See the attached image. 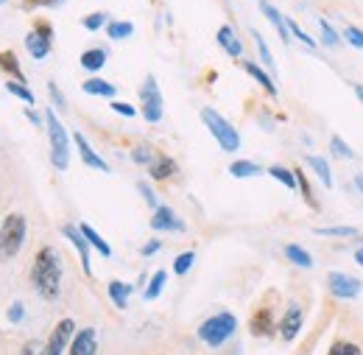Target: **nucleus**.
Returning <instances> with one entry per match:
<instances>
[{
	"mask_svg": "<svg viewBox=\"0 0 363 355\" xmlns=\"http://www.w3.org/2000/svg\"><path fill=\"white\" fill-rule=\"evenodd\" d=\"M137 190H140V196L145 199V204H148V207H154V210L160 207V202H157V193L148 187V182H137Z\"/></svg>",
	"mask_w": 363,
	"mask_h": 355,
	"instance_id": "43",
	"label": "nucleus"
},
{
	"mask_svg": "<svg viewBox=\"0 0 363 355\" xmlns=\"http://www.w3.org/2000/svg\"><path fill=\"white\" fill-rule=\"evenodd\" d=\"M23 316H26V305H23V302H11V308H9V322L17 324V322H23Z\"/></svg>",
	"mask_w": 363,
	"mask_h": 355,
	"instance_id": "46",
	"label": "nucleus"
},
{
	"mask_svg": "<svg viewBox=\"0 0 363 355\" xmlns=\"http://www.w3.org/2000/svg\"><path fill=\"white\" fill-rule=\"evenodd\" d=\"M98 353V330L95 327H82L76 330L67 355H95Z\"/></svg>",
	"mask_w": 363,
	"mask_h": 355,
	"instance_id": "14",
	"label": "nucleus"
},
{
	"mask_svg": "<svg viewBox=\"0 0 363 355\" xmlns=\"http://www.w3.org/2000/svg\"><path fill=\"white\" fill-rule=\"evenodd\" d=\"M355 187L363 193V174H358V177H355Z\"/></svg>",
	"mask_w": 363,
	"mask_h": 355,
	"instance_id": "53",
	"label": "nucleus"
},
{
	"mask_svg": "<svg viewBox=\"0 0 363 355\" xmlns=\"http://www.w3.org/2000/svg\"><path fill=\"white\" fill-rule=\"evenodd\" d=\"M177 174H179V165H177V160L168 157V154H157L154 163L148 165V177L154 179V182H165V179L177 177Z\"/></svg>",
	"mask_w": 363,
	"mask_h": 355,
	"instance_id": "16",
	"label": "nucleus"
},
{
	"mask_svg": "<svg viewBox=\"0 0 363 355\" xmlns=\"http://www.w3.org/2000/svg\"><path fill=\"white\" fill-rule=\"evenodd\" d=\"M294 174H296V190L302 193V199L308 202V207H311V210H318L321 204L316 202V193H313L311 182H308V177H305V171H302V168H294Z\"/></svg>",
	"mask_w": 363,
	"mask_h": 355,
	"instance_id": "29",
	"label": "nucleus"
},
{
	"mask_svg": "<svg viewBox=\"0 0 363 355\" xmlns=\"http://www.w3.org/2000/svg\"><path fill=\"white\" fill-rule=\"evenodd\" d=\"M302 324H305V311H302V305L291 302V305L282 311V319H279L277 330H279L282 342H294V339L302 333Z\"/></svg>",
	"mask_w": 363,
	"mask_h": 355,
	"instance_id": "10",
	"label": "nucleus"
},
{
	"mask_svg": "<svg viewBox=\"0 0 363 355\" xmlns=\"http://www.w3.org/2000/svg\"><path fill=\"white\" fill-rule=\"evenodd\" d=\"M23 241H26V216L11 213L0 224V261H11L23 249Z\"/></svg>",
	"mask_w": 363,
	"mask_h": 355,
	"instance_id": "5",
	"label": "nucleus"
},
{
	"mask_svg": "<svg viewBox=\"0 0 363 355\" xmlns=\"http://www.w3.org/2000/svg\"><path fill=\"white\" fill-rule=\"evenodd\" d=\"M62 235L76 246V252H79V258H82V268H84V274H92V266H90V244H87V238H84V232L79 229V226H73V224H65L62 226Z\"/></svg>",
	"mask_w": 363,
	"mask_h": 355,
	"instance_id": "13",
	"label": "nucleus"
},
{
	"mask_svg": "<svg viewBox=\"0 0 363 355\" xmlns=\"http://www.w3.org/2000/svg\"><path fill=\"white\" fill-rule=\"evenodd\" d=\"M260 11L266 14V20H269L274 28H277L279 40H282L285 45L291 43V31H288V17H282V11H279V9H274L269 0H260Z\"/></svg>",
	"mask_w": 363,
	"mask_h": 355,
	"instance_id": "17",
	"label": "nucleus"
},
{
	"mask_svg": "<svg viewBox=\"0 0 363 355\" xmlns=\"http://www.w3.org/2000/svg\"><path fill=\"white\" fill-rule=\"evenodd\" d=\"M327 291L335 300H355V297H361L363 283L358 277L347 274V271H330L327 274Z\"/></svg>",
	"mask_w": 363,
	"mask_h": 355,
	"instance_id": "7",
	"label": "nucleus"
},
{
	"mask_svg": "<svg viewBox=\"0 0 363 355\" xmlns=\"http://www.w3.org/2000/svg\"><path fill=\"white\" fill-rule=\"evenodd\" d=\"M240 67H243V70H246V73H249L260 87L266 89L272 98H277V84H274V79L263 70V67H260V65H257V62H240Z\"/></svg>",
	"mask_w": 363,
	"mask_h": 355,
	"instance_id": "21",
	"label": "nucleus"
},
{
	"mask_svg": "<svg viewBox=\"0 0 363 355\" xmlns=\"http://www.w3.org/2000/svg\"><path fill=\"white\" fill-rule=\"evenodd\" d=\"M352 87H355V95L361 98V104H363V84H352Z\"/></svg>",
	"mask_w": 363,
	"mask_h": 355,
	"instance_id": "52",
	"label": "nucleus"
},
{
	"mask_svg": "<svg viewBox=\"0 0 363 355\" xmlns=\"http://www.w3.org/2000/svg\"><path fill=\"white\" fill-rule=\"evenodd\" d=\"M20 355H45V344H40V342H26Z\"/></svg>",
	"mask_w": 363,
	"mask_h": 355,
	"instance_id": "48",
	"label": "nucleus"
},
{
	"mask_svg": "<svg viewBox=\"0 0 363 355\" xmlns=\"http://www.w3.org/2000/svg\"><path fill=\"white\" fill-rule=\"evenodd\" d=\"M316 235L321 238H361L358 226H316Z\"/></svg>",
	"mask_w": 363,
	"mask_h": 355,
	"instance_id": "31",
	"label": "nucleus"
},
{
	"mask_svg": "<svg viewBox=\"0 0 363 355\" xmlns=\"http://www.w3.org/2000/svg\"><path fill=\"white\" fill-rule=\"evenodd\" d=\"M252 37H255V45H257V53H260V59H263V67L266 70H277V62H274V56H272V50H269V43L263 40V34L260 31H255L252 28Z\"/></svg>",
	"mask_w": 363,
	"mask_h": 355,
	"instance_id": "32",
	"label": "nucleus"
},
{
	"mask_svg": "<svg viewBox=\"0 0 363 355\" xmlns=\"http://www.w3.org/2000/svg\"><path fill=\"white\" fill-rule=\"evenodd\" d=\"M0 70H6L14 82H23V84H26V73H23V67H20L17 56H14V50H3V53H0Z\"/></svg>",
	"mask_w": 363,
	"mask_h": 355,
	"instance_id": "26",
	"label": "nucleus"
},
{
	"mask_svg": "<svg viewBox=\"0 0 363 355\" xmlns=\"http://www.w3.org/2000/svg\"><path fill=\"white\" fill-rule=\"evenodd\" d=\"M82 89H84L87 95H98V98H115V92H118V87H115L112 82H106V79H98V76L87 79V82L82 84Z\"/></svg>",
	"mask_w": 363,
	"mask_h": 355,
	"instance_id": "23",
	"label": "nucleus"
},
{
	"mask_svg": "<svg viewBox=\"0 0 363 355\" xmlns=\"http://www.w3.org/2000/svg\"><path fill=\"white\" fill-rule=\"evenodd\" d=\"M106 59H109V53H106L104 48H87V50L79 56V65H82L84 70H90V73H98V70L106 65Z\"/></svg>",
	"mask_w": 363,
	"mask_h": 355,
	"instance_id": "22",
	"label": "nucleus"
},
{
	"mask_svg": "<svg viewBox=\"0 0 363 355\" xmlns=\"http://www.w3.org/2000/svg\"><path fill=\"white\" fill-rule=\"evenodd\" d=\"M106 20H109V17H106L104 11H92V14H87V17L82 20V26H84L87 31H101L104 26H109Z\"/></svg>",
	"mask_w": 363,
	"mask_h": 355,
	"instance_id": "41",
	"label": "nucleus"
},
{
	"mask_svg": "<svg viewBox=\"0 0 363 355\" xmlns=\"http://www.w3.org/2000/svg\"><path fill=\"white\" fill-rule=\"evenodd\" d=\"M151 229H154V232H184L187 224L182 222L168 204H160V207L154 210V216H151Z\"/></svg>",
	"mask_w": 363,
	"mask_h": 355,
	"instance_id": "11",
	"label": "nucleus"
},
{
	"mask_svg": "<svg viewBox=\"0 0 363 355\" xmlns=\"http://www.w3.org/2000/svg\"><path fill=\"white\" fill-rule=\"evenodd\" d=\"M249 330L255 333V336H272L274 330H277V324H274V311L269 305H260L257 311L252 313V319H249Z\"/></svg>",
	"mask_w": 363,
	"mask_h": 355,
	"instance_id": "15",
	"label": "nucleus"
},
{
	"mask_svg": "<svg viewBox=\"0 0 363 355\" xmlns=\"http://www.w3.org/2000/svg\"><path fill=\"white\" fill-rule=\"evenodd\" d=\"M0 224H3V222H0Z\"/></svg>",
	"mask_w": 363,
	"mask_h": 355,
	"instance_id": "55",
	"label": "nucleus"
},
{
	"mask_svg": "<svg viewBox=\"0 0 363 355\" xmlns=\"http://www.w3.org/2000/svg\"><path fill=\"white\" fill-rule=\"evenodd\" d=\"M305 165L321 179V185L330 190L333 187V171H330V163H327V157H318V154H305Z\"/></svg>",
	"mask_w": 363,
	"mask_h": 355,
	"instance_id": "20",
	"label": "nucleus"
},
{
	"mask_svg": "<svg viewBox=\"0 0 363 355\" xmlns=\"http://www.w3.org/2000/svg\"><path fill=\"white\" fill-rule=\"evenodd\" d=\"M48 95H50V101L59 106V109H65L67 106V98H65V92L56 87V82H48Z\"/></svg>",
	"mask_w": 363,
	"mask_h": 355,
	"instance_id": "44",
	"label": "nucleus"
},
{
	"mask_svg": "<svg viewBox=\"0 0 363 355\" xmlns=\"http://www.w3.org/2000/svg\"><path fill=\"white\" fill-rule=\"evenodd\" d=\"M26 48H28L31 59H45L53 48V28L48 23H37L26 37Z\"/></svg>",
	"mask_w": 363,
	"mask_h": 355,
	"instance_id": "9",
	"label": "nucleus"
},
{
	"mask_svg": "<svg viewBox=\"0 0 363 355\" xmlns=\"http://www.w3.org/2000/svg\"><path fill=\"white\" fill-rule=\"evenodd\" d=\"M288 31H291V37H296L299 43H305L308 48H318L316 40H313V37H311L305 28H299V23H296V20H291V17H288Z\"/></svg>",
	"mask_w": 363,
	"mask_h": 355,
	"instance_id": "39",
	"label": "nucleus"
},
{
	"mask_svg": "<svg viewBox=\"0 0 363 355\" xmlns=\"http://www.w3.org/2000/svg\"><path fill=\"white\" fill-rule=\"evenodd\" d=\"M165 283H168V271L165 268H160V271H154L151 274V280H148V285H145V291H143V300H157L160 294H162V288H165Z\"/></svg>",
	"mask_w": 363,
	"mask_h": 355,
	"instance_id": "28",
	"label": "nucleus"
},
{
	"mask_svg": "<svg viewBox=\"0 0 363 355\" xmlns=\"http://www.w3.org/2000/svg\"><path fill=\"white\" fill-rule=\"evenodd\" d=\"M201 124L210 129V134L216 137V143L221 146V151H227V154H235L238 148H240V134L238 129L229 124L224 115H218L216 109H210V106H204L201 112Z\"/></svg>",
	"mask_w": 363,
	"mask_h": 355,
	"instance_id": "4",
	"label": "nucleus"
},
{
	"mask_svg": "<svg viewBox=\"0 0 363 355\" xmlns=\"http://www.w3.org/2000/svg\"><path fill=\"white\" fill-rule=\"evenodd\" d=\"M115 115H123V118H135L137 109L132 104H126V101H112V106H109Z\"/></svg>",
	"mask_w": 363,
	"mask_h": 355,
	"instance_id": "45",
	"label": "nucleus"
},
{
	"mask_svg": "<svg viewBox=\"0 0 363 355\" xmlns=\"http://www.w3.org/2000/svg\"><path fill=\"white\" fill-rule=\"evenodd\" d=\"M31 285L43 300H59L62 294V258L53 246H43L31 263Z\"/></svg>",
	"mask_w": 363,
	"mask_h": 355,
	"instance_id": "1",
	"label": "nucleus"
},
{
	"mask_svg": "<svg viewBox=\"0 0 363 355\" xmlns=\"http://www.w3.org/2000/svg\"><path fill=\"white\" fill-rule=\"evenodd\" d=\"M269 174H272L277 182H282L288 190H296V174H294L291 168H285V165H272Z\"/></svg>",
	"mask_w": 363,
	"mask_h": 355,
	"instance_id": "36",
	"label": "nucleus"
},
{
	"mask_svg": "<svg viewBox=\"0 0 363 355\" xmlns=\"http://www.w3.org/2000/svg\"><path fill=\"white\" fill-rule=\"evenodd\" d=\"M160 249H162V241H160V238H151V241L140 249V255H143V258H151V255H157Z\"/></svg>",
	"mask_w": 363,
	"mask_h": 355,
	"instance_id": "47",
	"label": "nucleus"
},
{
	"mask_svg": "<svg viewBox=\"0 0 363 355\" xmlns=\"http://www.w3.org/2000/svg\"><path fill=\"white\" fill-rule=\"evenodd\" d=\"M6 89H9L14 98H20V101H26L28 106H34V92L26 87L23 82H14V79H9V82H6Z\"/></svg>",
	"mask_w": 363,
	"mask_h": 355,
	"instance_id": "37",
	"label": "nucleus"
},
{
	"mask_svg": "<svg viewBox=\"0 0 363 355\" xmlns=\"http://www.w3.org/2000/svg\"><path fill=\"white\" fill-rule=\"evenodd\" d=\"M132 34H135V26H132L129 20H109V26H106V37H109L112 43L129 40Z\"/></svg>",
	"mask_w": 363,
	"mask_h": 355,
	"instance_id": "30",
	"label": "nucleus"
},
{
	"mask_svg": "<svg viewBox=\"0 0 363 355\" xmlns=\"http://www.w3.org/2000/svg\"><path fill=\"white\" fill-rule=\"evenodd\" d=\"M316 23H318V34H321V45H327V48H338V45H341L338 31H335L327 20H316Z\"/></svg>",
	"mask_w": 363,
	"mask_h": 355,
	"instance_id": "35",
	"label": "nucleus"
},
{
	"mask_svg": "<svg viewBox=\"0 0 363 355\" xmlns=\"http://www.w3.org/2000/svg\"><path fill=\"white\" fill-rule=\"evenodd\" d=\"M154 157H157V151L151 146H137L135 151H132V160H135L137 165H145V168L154 163Z\"/></svg>",
	"mask_w": 363,
	"mask_h": 355,
	"instance_id": "40",
	"label": "nucleus"
},
{
	"mask_svg": "<svg viewBox=\"0 0 363 355\" xmlns=\"http://www.w3.org/2000/svg\"><path fill=\"white\" fill-rule=\"evenodd\" d=\"M140 115L148 124H160L165 115V101H162V89L157 84V76H145L140 87Z\"/></svg>",
	"mask_w": 363,
	"mask_h": 355,
	"instance_id": "6",
	"label": "nucleus"
},
{
	"mask_svg": "<svg viewBox=\"0 0 363 355\" xmlns=\"http://www.w3.org/2000/svg\"><path fill=\"white\" fill-rule=\"evenodd\" d=\"M238 333V316L229 311H221L216 313V316H210V319H204L201 324H199V330H196V336L207 344V347H224L229 339Z\"/></svg>",
	"mask_w": 363,
	"mask_h": 355,
	"instance_id": "2",
	"label": "nucleus"
},
{
	"mask_svg": "<svg viewBox=\"0 0 363 355\" xmlns=\"http://www.w3.org/2000/svg\"><path fill=\"white\" fill-rule=\"evenodd\" d=\"M330 154H333V157H338V160H352V157H355L352 146H350V143H344V137H338V134H333V137H330Z\"/></svg>",
	"mask_w": 363,
	"mask_h": 355,
	"instance_id": "33",
	"label": "nucleus"
},
{
	"mask_svg": "<svg viewBox=\"0 0 363 355\" xmlns=\"http://www.w3.org/2000/svg\"><path fill=\"white\" fill-rule=\"evenodd\" d=\"M26 118H28V121H31V124H37V126H40V124H43V118H40V115H37V112H34V109H26Z\"/></svg>",
	"mask_w": 363,
	"mask_h": 355,
	"instance_id": "50",
	"label": "nucleus"
},
{
	"mask_svg": "<svg viewBox=\"0 0 363 355\" xmlns=\"http://www.w3.org/2000/svg\"><path fill=\"white\" fill-rule=\"evenodd\" d=\"M73 143H76V148H79V154H82V163L92 168V171H101V174H112V168H109V163L101 157V154H95V148H92L90 143H87V137L82 132L73 134Z\"/></svg>",
	"mask_w": 363,
	"mask_h": 355,
	"instance_id": "12",
	"label": "nucleus"
},
{
	"mask_svg": "<svg viewBox=\"0 0 363 355\" xmlns=\"http://www.w3.org/2000/svg\"><path fill=\"white\" fill-rule=\"evenodd\" d=\"M45 129L50 140V163L56 171H67L70 165V134L62 126V121L56 118L53 109H45Z\"/></svg>",
	"mask_w": 363,
	"mask_h": 355,
	"instance_id": "3",
	"label": "nucleus"
},
{
	"mask_svg": "<svg viewBox=\"0 0 363 355\" xmlns=\"http://www.w3.org/2000/svg\"><path fill=\"white\" fill-rule=\"evenodd\" d=\"M26 6H31V9H50V6H59V3H65V0H23Z\"/></svg>",
	"mask_w": 363,
	"mask_h": 355,
	"instance_id": "49",
	"label": "nucleus"
},
{
	"mask_svg": "<svg viewBox=\"0 0 363 355\" xmlns=\"http://www.w3.org/2000/svg\"><path fill=\"white\" fill-rule=\"evenodd\" d=\"M0 3H6V0H0Z\"/></svg>",
	"mask_w": 363,
	"mask_h": 355,
	"instance_id": "54",
	"label": "nucleus"
},
{
	"mask_svg": "<svg viewBox=\"0 0 363 355\" xmlns=\"http://www.w3.org/2000/svg\"><path fill=\"white\" fill-rule=\"evenodd\" d=\"M76 336V322L73 319H62L56 322L53 333L45 342V355H65V350H70V342Z\"/></svg>",
	"mask_w": 363,
	"mask_h": 355,
	"instance_id": "8",
	"label": "nucleus"
},
{
	"mask_svg": "<svg viewBox=\"0 0 363 355\" xmlns=\"http://www.w3.org/2000/svg\"><path fill=\"white\" fill-rule=\"evenodd\" d=\"M344 40L352 45V48L363 50V28H358V26H347V28H344Z\"/></svg>",
	"mask_w": 363,
	"mask_h": 355,
	"instance_id": "42",
	"label": "nucleus"
},
{
	"mask_svg": "<svg viewBox=\"0 0 363 355\" xmlns=\"http://www.w3.org/2000/svg\"><path fill=\"white\" fill-rule=\"evenodd\" d=\"M327 355H363V350H361V344H355V342H347V339H335V342L330 344Z\"/></svg>",
	"mask_w": 363,
	"mask_h": 355,
	"instance_id": "34",
	"label": "nucleus"
},
{
	"mask_svg": "<svg viewBox=\"0 0 363 355\" xmlns=\"http://www.w3.org/2000/svg\"><path fill=\"white\" fill-rule=\"evenodd\" d=\"M193 263H196V252L193 249H187V252H182V255H177V261H174V274H187L190 268H193Z\"/></svg>",
	"mask_w": 363,
	"mask_h": 355,
	"instance_id": "38",
	"label": "nucleus"
},
{
	"mask_svg": "<svg viewBox=\"0 0 363 355\" xmlns=\"http://www.w3.org/2000/svg\"><path fill=\"white\" fill-rule=\"evenodd\" d=\"M132 285L129 283H123V280H112L109 285H106V294H109V300H112V305L118 308V311H126L129 308V297H132Z\"/></svg>",
	"mask_w": 363,
	"mask_h": 355,
	"instance_id": "18",
	"label": "nucleus"
},
{
	"mask_svg": "<svg viewBox=\"0 0 363 355\" xmlns=\"http://www.w3.org/2000/svg\"><path fill=\"white\" fill-rule=\"evenodd\" d=\"M285 258L294 263V266H299V268H313V255L308 252V249H302L299 244H285Z\"/></svg>",
	"mask_w": 363,
	"mask_h": 355,
	"instance_id": "24",
	"label": "nucleus"
},
{
	"mask_svg": "<svg viewBox=\"0 0 363 355\" xmlns=\"http://www.w3.org/2000/svg\"><path fill=\"white\" fill-rule=\"evenodd\" d=\"M216 43L224 48V53H229L232 59H238V56H243V43L238 40V34L229 28V26H221L218 28V34H216Z\"/></svg>",
	"mask_w": 363,
	"mask_h": 355,
	"instance_id": "19",
	"label": "nucleus"
},
{
	"mask_svg": "<svg viewBox=\"0 0 363 355\" xmlns=\"http://www.w3.org/2000/svg\"><path fill=\"white\" fill-rule=\"evenodd\" d=\"M79 229L84 232L87 244H90V246L95 249V252H98V255H101V258H112V246H109V244H106V241H104V238H101V235H98V232L92 229L90 224L82 222V224H79Z\"/></svg>",
	"mask_w": 363,
	"mask_h": 355,
	"instance_id": "25",
	"label": "nucleus"
},
{
	"mask_svg": "<svg viewBox=\"0 0 363 355\" xmlns=\"http://www.w3.org/2000/svg\"><path fill=\"white\" fill-rule=\"evenodd\" d=\"M229 174L235 179H252V177H260L263 168H260L257 163H252V160H235V163L229 165Z\"/></svg>",
	"mask_w": 363,
	"mask_h": 355,
	"instance_id": "27",
	"label": "nucleus"
},
{
	"mask_svg": "<svg viewBox=\"0 0 363 355\" xmlns=\"http://www.w3.org/2000/svg\"><path fill=\"white\" fill-rule=\"evenodd\" d=\"M355 263H358V266H363V246L355 252Z\"/></svg>",
	"mask_w": 363,
	"mask_h": 355,
	"instance_id": "51",
	"label": "nucleus"
}]
</instances>
